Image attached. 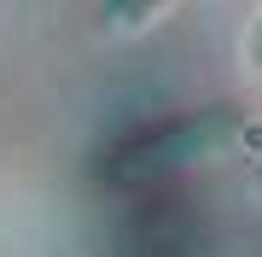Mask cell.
Wrapping results in <instances>:
<instances>
[{
    "mask_svg": "<svg viewBox=\"0 0 262 257\" xmlns=\"http://www.w3.org/2000/svg\"><path fill=\"white\" fill-rule=\"evenodd\" d=\"M227 129H233V117H222V111H210V117H181V123L158 129L146 146H134V152L146 158V170H169V164H187V158H198V152H210V146H222Z\"/></svg>",
    "mask_w": 262,
    "mask_h": 257,
    "instance_id": "6da1fadb",
    "label": "cell"
},
{
    "mask_svg": "<svg viewBox=\"0 0 262 257\" xmlns=\"http://www.w3.org/2000/svg\"><path fill=\"white\" fill-rule=\"evenodd\" d=\"M105 12H111L117 24H140L146 12H158V0H111V6H105Z\"/></svg>",
    "mask_w": 262,
    "mask_h": 257,
    "instance_id": "7a4b0ae2",
    "label": "cell"
},
{
    "mask_svg": "<svg viewBox=\"0 0 262 257\" xmlns=\"http://www.w3.org/2000/svg\"><path fill=\"white\" fill-rule=\"evenodd\" d=\"M251 58H256V70H262V24L251 29Z\"/></svg>",
    "mask_w": 262,
    "mask_h": 257,
    "instance_id": "3957f363",
    "label": "cell"
}]
</instances>
